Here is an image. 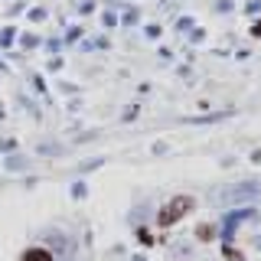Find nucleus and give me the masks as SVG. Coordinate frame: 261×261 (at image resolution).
I'll return each instance as SVG.
<instances>
[{"mask_svg": "<svg viewBox=\"0 0 261 261\" xmlns=\"http://www.w3.org/2000/svg\"><path fill=\"white\" fill-rule=\"evenodd\" d=\"M193 206H196V199H193V196H176V199H170L167 206L160 209L157 222H160V225H173L176 219H183L186 212H193Z\"/></svg>", "mask_w": 261, "mask_h": 261, "instance_id": "nucleus-2", "label": "nucleus"}, {"mask_svg": "<svg viewBox=\"0 0 261 261\" xmlns=\"http://www.w3.org/2000/svg\"><path fill=\"white\" fill-rule=\"evenodd\" d=\"M20 261H53V251H46V248H27L20 255Z\"/></svg>", "mask_w": 261, "mask_h": 261, "instance_id": "nucleus-3", "label": "nucleus"}, {"mask_svg": "<svg viewBox=\"0 0 261 261\" xmlns=\"http://www.w3.org/2000/svg\"><path fill=\"white\" fill-rule=\"evenodd\" d=\"M255 36H261V23H255Z\"/></svg>", "mask_w": 261, "mask_h": 261, "instance_id": "nucleus-5", "label": "nucleus"}, {"mask_svg": "<svg viewBox=\"0 0 261 261\" xmlns=\"http://www.w3.org/2000/svg\"><path fill=\"white\" fill-rule=\"evenodd\" d=\"M261 196V183H255V179H245V183H232L225 186V190L216 193V202L219 206H242V202H251Z\"/></svg>", "mask_w": 261, "mask_h": 261, "instance_id": "nucleus-1", "label": "nucleus"}, {"mask_svg": "<svg viewBox=\"0 0 261 261\" xmlns=\"http://www.w3.org/2000/svg\"><path fill=\"white\" fill-rule=\"evenodd\" d=\"M196 235H199L202 242H209L212 235H216V228H212V225H199V232H196Z\"/></svg>", "mask_w": 261, "mask_h": 261, "instance_id": "nucleus-4", "label": "nucleus"}]
</instances>
